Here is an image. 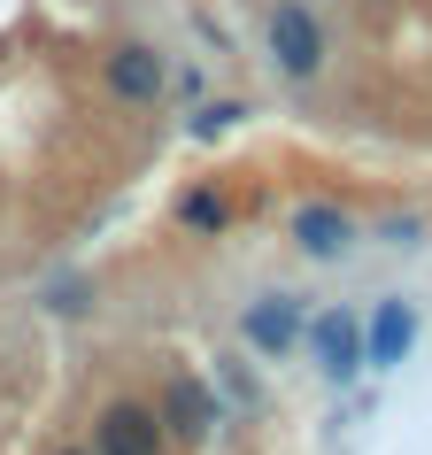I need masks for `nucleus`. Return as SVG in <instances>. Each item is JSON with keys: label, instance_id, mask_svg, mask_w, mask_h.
Returning a JSON list of instances; mask_svg holds the SVG:
<instances>
[{"label": "nucleus", "instance_id": "1", "mask_svg": "<svg viewBox=\"0 0 432 455\" xmlns=\"http://www.w3.org/2000/svg\"><path fill=\"white\" fill-rule=\"evenodd\" d=\"M263 47H270V62H278L286 77H316L324 70V24L309 16V0H278V8H270Z\"/></svg>", "mask_w": 432, "mask_h": 455}, {"label": "nucleus", "instance_id": "5", "mask_svg": "<svg viewBox=\"0 0 432 455\" xmlns=\"http://www.w3.org/2000/svg\"><path fill=\"white\" fill-rule=\"evenodd\" d=\"M240 332H247L255 355H286L293 339H301V301H293V293H263V301H247Z\"/></svg>", "mask_w": 432, "mask_h": 455}, {"label": "nucleus", "instance_id": "7", "mask_svg": "<svg viewBox=\"0 0 432 455\" xmlns=\"http://www.w3.org/2000/svg\"><path fill=\"white\" fill-rule=\"evenodd\" d=\"M108 93L116 100H163V54L155 47H140V39H124L116 54H108Z\"/></svg>", "mask_w": 432, "mask_h": 455}, {"label": "nucleus", "instance_id": "11", "mask_svg": "<svg viewBox=\"0 0 432 455\" xmlns=\"http://www.w3.org/2000/svg\"><path fill=\"white\" fill-rule=\"evenodd\" d=\"M54 455H85V448H54Z\"/></svg>", "mask_w": 432, "mask_h": 455}, {"label": "nucleus", "instance_id": "9", "mask_svg": "<svg viewBox=\"0 0 432 455\" xmlns=\"http://www.w3.org/2000/svg\"><path fill=\"white\" fill-rule=\"evenodd\" d=\"M178 216H186V232H224V201H216L209 186H193L186 201H178Z\"/></svg>", "mask_w": 432, "mask_h": 455}, {"label": "nucleus", "instance_id": "6", "mask_svg": "<svg viewBox=\"0 0 432 455\" xmlns=\"http://www.w3.org/2000/svg\"><path fill=\"white\" fill-rule=\"evenodd\" d=\"M409 339H417V309H409V301H379L371 324H363V363H371V371H394V363L409 355Z\"/></svg>", "mask_w": 432, "mask_h": 455}, {"label": "nucleus", "instance_id": "4", "mask_svg": "<svg viewBox=\"0 0 432 455\" xmlns=\"http://www.w3.org/2000/svg\"><path fill=\"white\" fill-rule=\"evenodd\" d=\"M348 240H356V216L348 209H332V201H301V209H293V247H301L309 263H340Z\"/></svg>", "mask_w": 432, "mask_h": 455}, {"label": "nucleus", "instance_id": "10", "mask_svg": "<svg viewBox=\"0 0 432 455\" xmlns=\"http://www.w3.org/2000/svg\"><path fill=\"white\" fill-rule=\"evenodd\" d=\"M240 116H247L240 100H209V108L193 116V132H201V140H216V132H232V124H240Z\"/></svg>", "mask_w": 432, "mask_h": 455}, {"label": "nucleus", "instance_id": "8", "mask_svg": "<svg viewBox=\"0 0 432 455\" xmlns=\"http://www.w3.org/2000/svg\"><path fill=\"white\" fill-rule=\"evenodd\" d=\"M163 432H178V440H209V432H216V394L201 379H170Z\"/></svg>", "mask_w": 432, "mask_h": 455}, {"label": "nucleus", "instance_id": "2", "mask_svg": "<svg viewBox=\"0 0 432 455\" xmlns=\"http://www.w3.org/2000/svg\"><path fill=\"white\" fill-rule=\"evenodd\" d=\"M301 339H309V363H316L332 386H348V379L363 371V324H356V309H316V316H301Z\"/></svg>", "mask_w": 432, "mask_h": 455}, {"label": "nucleus", "instance_id": "3", "mask_svg": "<svg viewBox=\"0 0 432 455\" xmlns=\"http://www.w3.org/2000/svg\"><path fill=\"white\" fill-rule=\"evenodd\" d=\"M93 455H163V417L147 402H132V394L108 402L93 417Z\"/></svg>", "mask_w": 432, "mask_h": 455}]
</instances>
